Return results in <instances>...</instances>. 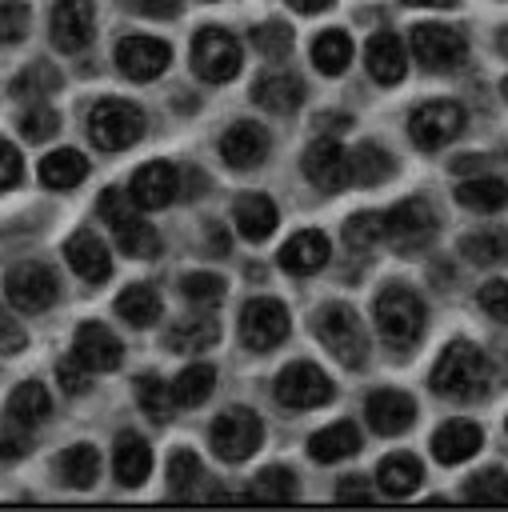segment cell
Returning <instances> with one entry per match:
<instances>
[{
    "instance_id": "1",
    "label": "cell",
    "mask_w": 508,
    "mask_h": 512,
    "mask_svg": "<svg viewBox=\"0 0 508 512\" xmlns=\"http://www.w3.org/2000/svg\"><path fill=\"white\" fill-rule=\"evenodd\" d=\"M428 384H432L436 396H448V400H480L488 392V384H492V364L476 344L452 340L436 356Z\"/></svg>"
},
{
    "instance_id": "2",
    "label": "cell",
    "mask_w": 508,
    "mask_h": 512,
    "mask_svg": "<svg viewBox=\"0 0 508 512\" xmlns=\"http://www.w3.org/2000/svg\"><path fill=\"white\" fill-rule=\"evenodd\" d=\"M312 336H316L340 364H348V368H364V364H368V332H364V324H360V316H356L352 304L332 300V304L316 308V316H312Z\"/></svg>"
},
{
    "instance_id": "3",
    "label": "cell",
    "mask_w": 508,
    "mask_h": 512,
    "mask_svg": "<svg viewBox=\"0 0 508 512\" xmlns=\"http://www.w3.org/2000/svg\"><path fill=\"white\" fill-rule=\"evenodd\" d=\"M96 208H100L104 224L112 228L120 252H128V256H136V260H152V256L160 252V232L136 212V204H132L128 192H120V188H104V196H100Z\"/></svg>"
},
{
    "instance_id": "4",
    "label": "cell",
    "mask_w": 508,
    "mask_h": 512,
    "mask_svg": "<svg viewBox=\"0 0 508 512\" xmlns=\"http://www.w3.org/2000/svg\"><path fill=\"white\" fill-rule=\"evenodd\" d=\"M372 312H376V328H380V336H384L392 348H408V344H416L420 332H424V320H428L424 300H420L408 284H388V288L376 296Z\"/></svg>"
},
{
    "instance_id": "5",
    "label": "cell",
    "mask_w": 508,
    "mask_h": 512,
    "mask_svg": "<svg viewBox=\"0 0 508 512\" xmlns=\"http://www.w3.org/2000/svg\"><path fill=\"white\" fill-rule=\"evenodd\" d=\"M144 112L140 104L132 100H120V96H104L96 100V108L88 112V136L96 148L104 152H120V148H132L140 136H144Z\"/></svg>"
},
{
    "instance_id": "6",
    "label": "cell",
    "mask_w": 508,
    "mask_h": 512,
    "mask_svg": "<svg viewBox=\"0 0 508 512\" xmlns=\"http://www.w3.org/2000/svg\"><path fill=\"white\" fill-rule=\"evenodd\" d=\"M436 212L428 200L412 196V200H400L384 212V240L400 252V256H412V252H424L432 240H436Z\"/></svg>"
},
{
    "instance_id": "7",
    "label": "cell",
    "mask_w": 508,
    "mask_h": 512,
    "mask_svg": "<svg viewBox=\"0 0 508 512\" xmlns=\"http://www.w3.org/2000/svg\"><path fill=\"white\" fill-rule=\"evenodd\" d=\"M240 64H244V48L228 28L208 24V28L196 32V40H192V72L200 80L224 84V80H232L240 72Z\"/></svg>"
},
{
    "instance_id": "8",
    "label": "cell",
    "mask_w": 508,
    "mask_h": 512,
    "mask_svg": "<svg viewBox=\"0 0 508 512\" xmlns=\"http://www.w3.org/2000/svg\"><path fill=\"white\" fill-rule=\"evenodd\" d=\"M4 296H8V304H12L16 312L36 316V312H44V308L56 304L60 280H56V272H52L48 264L24 260V264H12V268H8V276H4Z\"/></svg>"
},
{
    "instance_id": "9",
    "label": "cell",
    "mask_w": 508,
    "mask_h": 512,
    "mask_svg": "<svg viewBox=\"0 0 508 512\" xmlns=\"http://www.w3.org/2000/svg\"><path fill=\"white\" fill-rule=\"evenodd\" d=\"M260 440H264V424H260V416H256L252 408H224V412L212 420V428H208L212 452H216L220 460H228V464L248 460V456L260 448Z\"/></svg>"
},
{
    "instance_id": "10",
    "label": "cell",
    "mask_w": 508,
    "mask_h": 512,
    "mask_svg": "<svg viewBox=\"0 0 508 512\" xmlns=\"http://www.w3.org/2000/svg\"><path fill=\"white\" fill-rule=\"evenodd\" d=\"M408 48H412L416 64L428 68V72L460 68L464 56H468V40H464V32H460V28H448V24H436V20L416 24L412 36H408Z\"/></svg>"
},
{
    "instance_id": "11",
    "label": "cell",
    "mask_w": 508,
    "mask_h": 512,
    "mask_svg": "<svg viewBox=\"0 0 508 512\" xmlns=\"http://www.w3.org/2000/svg\"><path fill=\"white\" fill-rule=\"evenodd\" d=\"M464 132V108L452 100H424L412 116H408V136L416 148L424 152H440L444 144H452Z\"/></svg>"
},
{
    "instance_id": "12",
    "label": "cell",
    "mask_w": 508,
    "mask_h": 512,
    "mask_svg": "<svg viewBox=\"0 0 508 512\" xmlns=\"http://www.w3.org/2000/svg\"><path fill=\"white\" fill-rule=\"evenodd\" d=\"M240 344L252 352H268L276 344H284L288 336V308L276 296H252L240 308Z\"/></svg>"
},
{
    "instance_id": "13",
    "label": "cell",
    "mask_w": 508,
    "mask_h": 512,
    "mask_svg": "<svg viewBox=\"0 0 508 512\" xmlns=\"http://www.w3.org/2000/svg\"><path fill=\"white\" fill-rule=\"evenodd\" d=\"M276 400L284 408H320L336 396V384L328 380V372H320L316 364L308 360H292L288 368H280L276 384H272Z\"/></svg>"
},
{
    "instance_id": "14",
    "label": "cell",
    "mask_w": 508,
    "mask_h": 512,
    "mask_svg": "<svg viewBox=\"0 0 508 512\" xmlns=\"http://www.w3.org/2000/svg\"><path fill=\"white\" fill-rule=\"evenodd\" d=\"M172 60V48L160 40V36H124L116 44V68L128 76V80H156Z\"/></svg>"
},
{
    "instance_id": "15",
    "label": "cell",
    "mask_w": 508,
    "mask_h": 512,
    "mask_svg": "<svg viewBox=\"0 0 508 512\" xmlns=\"http://www.w3.org/2000/svg\"><path fill=\"white\" fill-rule=\"evenodd\" d=\"M92 28H96L92 0H56L48 32H52V44L60 52H84L88 40H92Z\"/></svg>"
},
{
    "instance_id": "16",
    "label": "cell",
    "mask_w": 508,
    "mask_h": 512,
    "mask_svg": "<svg viewBox=\"0 0 508 512\" xmlns=\"http://www.w3.org/2000/svg\"><path fill=\"white\" fill-rule=\"evenodd\" d=\"M300 168H304L308 184L320 188V192H340L348 184V152L332 136L312 140L304 148V156H300Z\"/></svg>"
},
{
    "instance_id": "17",
    "label": "cell",
    "mask_w": 508,
    "mask_h": 512,
    "mask_svg": "<svg viewBox=\"0 0 508 512\" xmlns=\"http://www.w3.org/2000/svg\"><path fill=\"white\" fill-rule=\"evenodd\" d=\"M72 356H76L88 372H116V368H120V360H124V344L116 340V332H112L108 324L84 320V324L76 328Z\"/></svg>"
},
{
    "instance_id": "18",
    "label": "cell",
    "mask_w": 508,
    "mask_h": 512,
    "mask_svg": "<svg viewBox=\"0 0 508 512\" xmlns=\"http://www.w3.org/2000/svg\"><path fill=\"white\" fill-rule=\"evenodd\" d=\"M176 192H180V172H176V164H168V160H152V164L136 168V176H132V184H128L132 204L144 208V212L168 208V204L176 200Z\"/></svg>"
},
{
    "instance_id": "19",
    "label": "cell",
    "mask_w": 508,
    "mask_h": 512,
    "mask_svg": "<svg viewBox=\"0 0 508 512\" xmlns=\"http://www.w3.org/2000/svg\"><path fill=\"white\" fill-rule=\"evenodd\" d=\"M364 416L372 424V432L380 436H400L416 424V400L400 388H376L368 400H364Z\"/></svg>"
},
{
    "instance_id": "20",
    "label": "cell",
    "mask_w": 508,
    "mask_h": 512,
    "mask_svg": "<svg viewBox=\"0 0 508 512\" xmlns=\"http://www.w3.org/2000/svg\"><path fill=\"white\" fill-rule=\"evenodd\" d=\"M252 100L272 116H288L304 104V80L288 68H268L252 80Z\"/></svg>"
},
{
    "instance_id": "21",
    "label": "cell",
    "mask_w": 508,
    "mask_h": 512,
    "mask_svg": "<svg viewBox=\"0 0 508 512\" xmlns=\"http://www.w3.org/2000/svg\"><path fill=\"white\" fill-rule=\"evenodd\" d=\"M268 148H272V140H268V132L256 124V120H236L224 136H220V156H224V164L228 168H256V164H264L268 160Z\"/></svg>"
},
{
    "instance_id": "22",
    "label": "cell",
    "mask_w": 508,
    "mask_h": 512,
    "mask_svg": "<svg viewBox=\"0 0 508 512\" xmlns=\"http://www.w3.org/2000/svg\"><path fill=\"white\" fill-rule=\"evenodd\" d=\"M64 256H68L72 272H76L80 280H88V284H104V280L112 276V256H108V244H104V240H100L92 228L72 232V236H68V244H64Z\"/></svg>"
},
{
    "instance_id": "23",
    "label": "cell",
    "mask_w": 508,
    "mask_h": 512,
    "mask_svg": "<svg viewBox=\"0 0 508 512\" xmlns=\"http://www.w3.org/2000/svg\"><path fill=\"white\" fill-rule=\"evenodd\" d=\"M328 256H332L328 236H324L320 228H304V232H296V236L284 240V248H280V268L292 272V276H312V272H320V268L328 264Z\"/></svg>"
},
{
    "instance_id": "24",
    "label": "cell",
    "mask_w": 508,
    "mask_h": 512,
    "mask_svg": "<svg viewBox=\"0 0 508 512\" xmlns=\"http://www.w3.org/2000/svg\"><path fill=\"white\" fill-rule=\"evenodd\" d=\"M364 64H368V76L376 84H400L408 76V52H404V40L396 32H376L364 48Z\"/></svg>"
},
{
    "instance_id": "25",
    "label": "cell",
    "mask_w": 508,
    "mask_h": 512,
    "mask_svg": "<svg viewBox=\"0 0 508 512\" xmlns=\"http://www.w3.org/2000/svg\"><path fill=\"white\" fill-rule=\"evenodd\" d=\"M232 224H236V232H240L244 240L260 244V240H268V236L276 232L280 212H276V204H272L264 192H240L236 204H232Z\"/></svg>"
},
{
    "instance_id": "26",
    "label": "cell",
    "mask_w": 508,
    "mask_h": 512,
    "mask_svg": "<svg viewBox=\"0 0 508 512\" xmlns=\"http://www.w3.org/2000/svg\"><path fill=\"white\" fill-rule=\"evenodd\" d=\"M480 444H484V432L476 420H448L432 432V456L440 464H464L480 452Z\"/></svg>"
},
{
    "instance_id": "27",
    "label": "cell",
    "mask_w": 508,
    "mask_h": 512,
    "mask_svg": "<svg viewBox=\"0 0 508 512\" xmlns=\"http://www.w3.org/2000/svg\"><path fill=\"white\" fill-rule=\"evenodd\" d=\"M112 472H116V480L124 488L144 484L148 472H152V448H148V440L136 436V432H120L116 436V448H112Z\"/></svg>"
},
{
    "instance_id": "28",
    "label": "cell",
    "mask_w": 508,
    "mask_h": 512,
    "mask_svg": "<svg viewBox=\"0 0 508 512\" xmlns=\"http://www.w3.org/2000/svg\"><path fill=\"white\" fill-rule=\"evenodd\" d=\"M220 340V320L212 312L204 316H184V320H172L168 332H164V348L168 352H204Z\"/></svg>"
},
{
    "instance_id": "29",
    "label": "cell",
    "mask_w": 508,
    "mask_h": 512,
    "mask_svg": "<svg viewBox=\"0 0 508 512\" xmlns=\"http://www.w3.org/2000/svg\"><path fill=\"white\" fill-rule=\"evenodd\" d=\"M48 412H52L48 388H44V384H36V380L16 384V388H12V396H8V404H4L8 424H12V428H24V432H32L36 424H44V416H48Z\"/></svg>"
},
{
    "instance_id": "30",
    "label": "cell",
    "mask_w": 508,
    "mask_h": 512,
    "mask_svg": "<svg viewBox=\"0 0 508 512\" xmlns=\"http://www.w3.org/2000/svg\"><path fill=\"white\" fill-rule=\"evenodd\" d=\"M308 452H312V460H316V464L348 460V456H356V452H360V428H356L352 420H336V424H328V428L312 432Z\"/></svg>"
},
{
    "instance_id": "31",
    "label": "cell",
    "mask_w": 508,
    "mask_h": 512,
    "mask_svg": "<svg viewBox=\"0 0 508 512\" xmlns=\"http://www.w3.org/2000/svg\"><path fill=\"white\" fill-rule=\"evenodd\" d=\"M420 480H424V464L412 452H392L376 468V484L384 496H412Z\"/></svg>"
},
{
    "instance_id": "32",
    "label": "cell",
    "mask_w": 508,
    "mask_h": 512,
    "mask_svg": "<svg viewBox=\"0 0 508 512\" xmlns=\"http://www.w3.org/2000/svg\"><path fill=\"white\" fill-rule=\"evenodd\" d=\"M164 304H160V292L152 284H128L120 296H116V316L128 320L132 328H152L160 320Z\"/></svg>"
},
{
    "instance_id": "33",
    "label": "cell",
    "mask_w": 508,
    "mask_h": 512,
    "mask_svg": "<svg viewBox=\"0 0 508 512\" xmlns=\"http://www.w3.org/2000/svg\"><path fill=\"white\" fill-rule=\"evenodd\" d=\"M392 156L380 148V144H372V140H364V144H356L352 152H348V180L352 184H364V188H372V184H384L388 176H392Z\"/></svg>"
},
{
    "instance_id": "34",
    "label": "cell",
    "mask_w": 508,
    "mask_h": 512,
    "mask_svg": "<svg viewBox=\"0 0 508 512\" xmlns=\"http://www.w3.org/2000/svg\"><path fill=\"white\" fill-rule=\"evenodd\" d=\"M312 64L324 76H340L352 64V40H348V32L344 28H324L312 40Z\"/></svg>"
},
{
    "instance_id": "35",
    "label": "cell",
    "mask_w": 508,
    "mask_h": 512,
    "mask_svg": "<svg viewBox=\"0 0 508 512\" xmlns=\"http://www.w3.org/2000/svg\"><path fill=\"white\" fill-rule=\"evenodd\" d=\"M84 176H88V160L76 148H60V152H48L40 160V184L44 188H76Z\"/></svg>"
},
{
    "instance_id": "36",
    "label": "cell",
    "mask_w": 508,
    "mask_h": 512,
    "mask_svg": "<svg viewBox=\"0 0 508 512\" xmlns=\"http://www.w3.org/2000/svg\"><path fill=\"white\" fill-rule=\"evenodd\" d=\"M456 200L472 212H500L508 204V184L500 176H472V180H460L456 188Z\"/></svg>"
},
{
    "instance_id": "37",
    "label": "cell",
    "mask_w": 508,
    "mask_h": 512,
    "mask_svg": "<svg viewBox=\"0 0 508 512\" xmlns=\"http://www.w3.org/2000/svg\"><path fill=\"white\" fill-rule=\"evenodd\" d=\"M460 256L468 264H480V268H492V264H504L508 260V228H480V232H468L460 240Z\"/></svg>"
},
{
    "instance_id": "38",
    "label": "cell",
    "mask_w": 508,
    "mask_h": 512,
    "mask_svg": "<svg viewBox=\"0 0 508 512\" xmlns=\"http://www.w3.org/2000/svg\"><path fill=\"white\" fill-rule=\"evenodd\" d=\"M136 404L144 408V416H148V420L168 424V420H172V412H176L172 384H164V380H160V376H152V372H140V376H136Z\"/></svg>"
},
{
    "instance_id": "39",
    "label": "cell",
    "mask_w": 508,
    "mask_h": 512,
    "mask_svg": "<svg viewBox=\"0 0 508 512\" xmlns=\"http://www.w3.org/2000/svg\"><path fill=\"white\" fill-rule=\"evenodd\" d=\"M216 388V368L212 364H188L176 380H172V396L180 408H200Z\"/></svg>"
},
{
    "instance_id": "40",
    "label": "cell",
    "mask_w": 508,
    "mask_h": 512,
    "mask_svg": "<svg viewBox=\"0 0 508 512\" xmlns=\"http://www.w3.org/2000/svg\"><path fill=\"white\" fill-rule=\"evenodd\" d=\"M60 476H64V484H72V488H92L96 480H100V452L92 448V444H72L64 456H60Z\"/></svg>"
},
{
    "instance_id": "41",
    "label": "cell",
    "mask_w": 508,
    "mask_h": 512,
    "mask_svg": "<svg viewBox=\"0 0 508 512\" xmlns=\"http://www.w3.org/2000/svg\"><path fill=\"white\" fill-rule=\"evenodd\" d=\"M200 476H204V468H200V456L192 448H176L168 456V496H176V500L192 496Z\"/></svg>"
},
{
    "instance_id": "42",
    "label": "cell",
    "mask_w": 508,
    "mask_h": 512,
    "mask_svg": "<svg viewBox=\"0 0 508 512\" xmlns=\"http://www.w3.org/2000/svg\"><path fill=\"white\" fill-rule=\"evenodd\" d=\"M464 500L468 504H504L508 500V476L504 468H484L464 480Z\"/></svg>"
},
{
    "instance_id": "43",
    "label": "cell",
    "mask_w": 508,
    "mask_h": 512,
    "mask_svg": "<svg viewBox=\"0 0 508 512\" xmlns=\"http://www.w3.org/2000/svg\"><path fill=\"white\" fill-rule=\"evenodd\" d=\"M252 500H296V472L292 468H280V464H268L260 476H256V488H252Z\"/></svg>"
},
{
    "instance_id": "44",
    "label": "cell",
    "mask_w": 508,
    "mask_h": 512,
    "mask_svg": "<svg viewBox=\"0 0 508 512\" xmlns=\"http://www.w3.org/2000/svg\"><path fill=\"white\" fill-rule=\"evenodd\" d=\"M380 240H384V212H356V216L344 220V244L348 248L364 252Z\"/></svg>"
},
{
    "instance_id": "45",
    "label": "cell",
    "mask_w": 508,
    "mask_h": 512,
    "mask_svg": "<svg viewBox=\"0 0 508 512\" xmlns=\"http://www.w3.org/2000/svg\"><path fill=\"white\" fill-rule=\"evenodd\" d=\"M56 84H60V72H56L48 60H36L28 72H20V76L12 80V96H20V100H32V96H48Z\"/></svg>"
},
{
    "instance_id": "46",
    "label": "cell",
    "mask_w": 508,
    "mask_h": 512,
    "mask_svg": "<svg viewBox=\"0 0 508 512\" xmlns=\"http://www.w3.org/2000/svg\"><path fill=\"white\" fill-rule=\"evenodd\" d=\"M252 44H256V52L264 60H288V52H292V28L280 24V20H268V24H260L252 32Z\"/></svg>"
},
{
    "instance_id": "47",
    "label": "cell",
    "mask_w": 508,
    "mask_h": 512,
    "mask_svg": "<svg viewBox=\"0 0 508 512\" xmlns=\"http://www.w3.org/2000/svg\"><path fill=\"white\" fill-rule=\"evenodd\" d=\"M180 292H184V300H192L200 308H216L224 300V280L216 272H188L180 280Z\"/></svg>"
},
{
    "instance_id": "48",
    "label": "cell",
    "mask_w": 508,
    "mask_h": 512,
    "mask_svg": "<svg viewBox=\"0 0 508 512\" xmlns=\"http://www.w3.org/2000/svg\"><path fill=\"white\" fill-rule=\"evenodd\" d=\"M32 8L24 0H0V44H20L28 36Z\"/></svg>"
},
{
    "instance_id": "49",
    "label": "cell",
    "mask_w": 508,
    "mask_h": 512,
    "mask_svg": "<svg viewBox=\"0 0 508 512\" xmlns=\"http://www.w3.org/2000/svg\"><path fill=\"white\" fill-rule=\"evenodd\" d=\"M56 128H60V116H56L48 104H32V108L20 116V136H24V140H32V144L52 140V136H56Z\"/></svg>"
},
{
    "instance_id": "50",
    "label": "cell",
    "mask_w": 508,
    "mask_h": 512,
    "mask_svg": "<svg viewBox=\"0 0 508 512\" xmlns=\"http://www.w3.org/2000/svg\"><path fill=\"white\" fill-rule=\"evenodd\" d=\"M476 304H480V312H488L492 320L508 324V280H488V284H480Z\"/></svg>"
},
{
    "instance_id": "51",
    "label": "cell",
    "mask_w": 508,
    "mask_h": 512,
    "mask_svg": "<svg viewBox=\"0 0 508 512\" xmlns=\"http://www.w3.org/2000/svg\"><path fill=\"white\" fill-rule=\"evenodd\" d=\"M56 376H60V388L72 392V396H84V392H88V380H92V372H88L76 356H64V360L56 364Z\"/></svg>"
},
{
    "instance_id": "52",
    "label": "cell",
    "mask_w": 508,
    "mask_h": 512,
    "mask_svg": "<svg viewBox=\"0 0 508 512\" xmlns=\"http://www.w3.org/2000/svg\"><path fill=\"white\" fill-rule=\"evenodd\" d=\"M24 344H28L24 324L12 320V312L0 308V356H16V352H24Z\"/></svg>"
},
{
    "instance_id": "53",
    "label": "cell",
    "mask_w": 508,
    "mask_h": 512,
    "mask_svg": "<svg viewBox=\"0 0 508 512\" xmlns=\"http://www.w3.org/2000/svg\"><path fill=\"white\" fill-rule=\"evenodd\" d=\"M20 176H24L20 152H16L8 140H0V192H4V188H12V184H20Z\"/></svg>"
},
{
    "instance_id": "54",
    "label": "cell",
    "mask_w": 508,
    "mask_h": 512,
    "mask_svg": "<svg viewBox=\"0 0 508 512\" xmlns=\"http://www.w3.org/2000/svg\"><path fill=\"white\" fill-rule=\"evenodd\" d=\"M28 440H32V432L4 424V432H0V456H4V460H16V456H24V452H28Z\"/></svg>"
},
{
    "instance_id": "55",
    "label": "cell",
    "mask_w": 508,
    "mask_h": 512,
    "mask_svg": "<svg viewBox=\"0 0 508 512\" xmlns=\"http://www.w3.org/2000/svg\"><path fill=\"white\" fill-rule=\"evenodd\" d=\"M144 16H152V20H172L180 8H184V0H132Z\"/></svg>"
},
{
    "instance_id": "56",
    "label": "cell",
    "mask_w": 508,
    "mask_h": 512,
    "mask_svg": "<svg viewBox=\"0 0 508 512\" xmlns=\"http://www.w3.org/2000/svg\"><path fill=\"white\" fill-rule=\"evenodd\" d=\"M336 500H340V504H348V500L368 504V500H376V492H368V488L360 484V476H344V480H340V488H336Z\"/></svg>"
},
{
    "instance_id": "57",
    "label": "cell",
    "mask_w": 508,
    "mask_h": 512,
    "mask_svg": "<svg viewBox=\"0 0 508 512\" xmlns=\"http://www.w3.org/2000/svg\"><path fill=\"white\" fill-rule=\"evenodd\" d=\"M300 16H316V12H324V8H332V0H288Z\"/></svg>"
},
{
    "instance_id": "58",
    "label": "cell",
    "mask_w": 508,
    "mask_h": 512,
    "mask_svg": "<svg viewBox=\"0 0 508 512\" xmlns=\"http://www.w3.org/2000/svg\"><path fill=\"white\" fill-rule=\"evenodd\" d=\"M484 168V156H456L452 160V172H480Z\"/></svg>"
},
{
    "instance_id": "59",
    "label": "cell",
    "mask_w": 508,
    "mask_h": 512,
    "mask_svg": "<svg viewBox=\"0 0 508 512\" xmlns=\"http://www.w3.org/2000/svg\"><path fill=\"white\" fill-rule=\"evenodd\" d=\"M404 4H412V8H452L460 0H404Z\"/></svg>"
},
{
    "instance_id": "60",
    "label": "cell",
    "mask_w": 508,
    "mask_h": 512,
    "mask_svg": "<svg viewBox=\"0 0 508 512\" xmlns=\"http://www.w3.org/2000/svg\"><path fill=\"white\" fill-rule=\"evenodd\" d=\"M496 48L508 56V28H500V32H496Z\"/></svg>"
},
{
    "instance_id": "61",
    "label": "cell",
    "mask_w": 508,
    "mask_h": 512,
    "mask_svg": "<svg viewBox=\"0 0 508 512\" xmlns=\"http://www.w3.org/2000/svg\"><path fill=\"white\" fill-rule=\"evenodd\" d=\"M500 88H504V100H508V76H504V84H500Z\"/></svg>"
}]
</instances>
